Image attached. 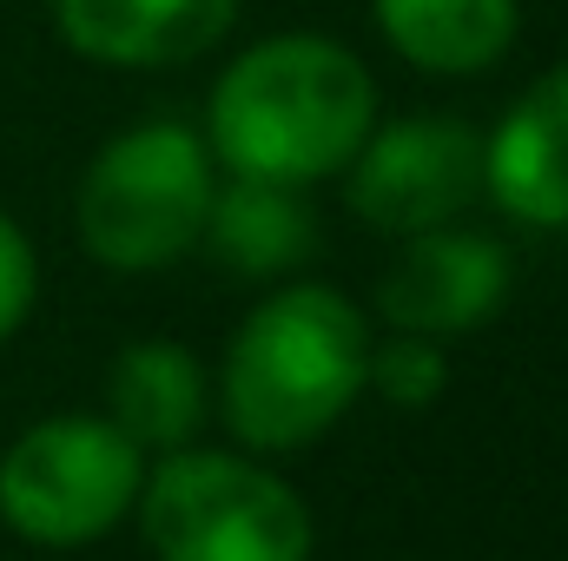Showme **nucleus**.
<instances>
[{
	"mask_svg": "<svg viewBox=\"0 0 568 561\" xmlns=\"http://www.w3.org/2000/svg\"><path fill=\"white\" fill-rule=\"evenodd\" d=\"M133 509L159 561H311L304 496L232 449H165Z\"/></svg>",
	"mask_w": 568,
	"mask_h": 561,
	"instance_id": "3",
	"label": "nucleus"
},
{
	"mask_svg": "<svg viewBox=\"0 0 568 561\" xmlns=\"http://www.w3.org/2000/svg\"><path fill=\"white\" fill-rule=\"evenodd\" d=\"M364 364V310L331 284H284L225 344V422L252 449H304L357 404Z\"/></svg>",
	"mask_w": 568,
	"mask_h": 561,
	"instance_id": "2",
	"label": "nucleus"
},
{
	"mask_svg": "<svg viewBox=\"0 0 568 561\" xmlns=\"http://www.w3.org/2000/svg\"><path fill=\"white\" fill-rule=\"evenodd\" d=\"M33 310V245L27 232L0 212V337H13Z\"/></svg>",
	"mask_w": 568,
	"mask_h": 561,
	"instance_id": "14",
	"label": "nucleus"
},
{
	"mask_svg": "<svg viewBox=\"0 0 568 561\" xmlns=\"http://www.w3.org/2000/svg\"><path fill=\"white\" fill-rule=\"evenodd\" d=\"M199 238L212 245V258L225 272H239V278H278V272L304 265L317 252V218L297 198V185L232 172V185H212Z\"/></svg>",
	"mask_w": 568,
	"mask_h": 561,
	"instance_id": "10",
	"label": "nucleus"
},
{
	"mask_svg": "<svg viewBox=\"0 0 568 561\" xmlns=\"http://www.w3.org/2000/svg\"><path fill=\"white\" fill-rule=\"evenodd\" d=\"M377 126V86L364 60L317 33H278L245 47L205 106V145L245 178L311 185L351 165Z\"/></svg>",
	"mask_w": 568,
	"mask_h": 561,
	"instance_id": "1",
	"label": "nucleus"
},
{
	"mask_svg": "<svg viewBox=\"0 0 568 561\" xmlns=\"http://www.w3.org/2000/svg\"><path fill=\"white\" fill-rule=\"evenodd\" d=\"M212 205V145L179 120H152L100 145L80 178L73 218L100 265L159 272L199 245Z\"/></svg>",
	"mask_w": 568,
	"mask_h": 561,
	"instance_id": "4",
	"label": "nucleus"
},
{
	"mask_svg": "<svg viewBox=\"0 0 568 561\" xmlns=\"http://www.w3.org/2000/svg\"><path fill=\"white\" fill-rule=\"evenodd\" d=\"M509 297V252L463 225H429L404 245L390 278L377 284V310L397 330L417 337H456L476 330Z\"/></svg>",
	"mask_w": 568,
	"mask_h": 561,
	"instance_id": "7",
	"label": "nucleus"
},
{
	"mask_svg": "<svg viewBox=\"0 0 568 561\" xmlns=\"http://www.w3.org/2000/svg\"><path fill=\"white\" fill-rule=\"evenodd\" d=\"M476 192H483V140L443 113L371 126L351 152V212L397 238L449 225Z\"/></svg>",
	"mask_w": 568,
	"mask_h": 561,
	"instance_id": "6",
	"label": "nucleus"
},
{
	"mask_svg": "<svg viewBox=\"0 0 568 561\" xmlns=\"http://www.w3.org/2000/svg\"><path fill=\"white\" fill-rule=\"evenodd\" d=\"M483 192L542 232H568V67L542 73L483 140Z\"/></svg>",
	"mask_w": 568,
	"mask_h": 561,
	"instance_id": "8",
	"label": "nucleus"
},
{
	"mask_svg": "<svg viewBox=\"0 0 568 561\" xmlns=\"http://www.w3.org/2000/svg\"><path fill=\"white\" fill-rule=\"evenodd\" d=\"M106 417L120 422L140 449H185L192 429L205 422V370L179 344H133L113 357L106 377Z\"/></svg>",
	"mask_w": 568,
	"mask_h": 561,
	"instance_id": "12",
	"label": "nucleus"
},
{
	"mask_svg": "<svg viewBox=\"0 0 568 561\" xmlns=\"http://www.w3.org/2000/svg\"><path fill=\"white\" fill-rule=\"evenodd\" d=\"M377 33L424 73H483L509 53L516 0H371Z\"/></svg>",
	"mask_w": 568,
	"mask_h": 561,
	"instance_id": "11",
	"label": "nucleus"
},
{
	"mask_svg": "<svg viewBox=\"0 0 568 561\" xmlns=\"http://www.w3.org/2000/svg\"><path fill=\"white\" fill-rule=\"evenodd\" d=\"M239 0H53V27L100 67H179L219 47Z\"/></svg>",
	"mask_w": 568,
	"mask_h": 561,
	"instance_id": "9",
	"label": "nucleus"
},
{
	"mask_svg": "<svg viewBox=\"0 0 568 561\" xmlns=\"http://www.w3.org/2000/svg\"><path fill=\"white\" fill-rule=\"evenodd\" d=\"M364 384H371L384 404H397V410H424V404L443 397V384H449L443 344H436V337H417V330H397L384 350H371Z\"/></svg>",
	"mask_w": 568,
	"mask_h": 561,
	"instance_id": "13",
	"label": "nucleus"
},
{
	"mask_svg": "<svg viewBox=\"0 0 568 561\" xmlns=\"http://www.w3.org/2000/svg\"><path fill=\"white\" fill-rule=\"evenodd\" d=\"M145 449L113 417H47L0 456V522L40 549H87L126 522Z\"/></svg>",
	"mask_w": 568,
	"mask_h": 561,
	"instance_id": "5",
	"label": "nucleus"
}]
</instances>
